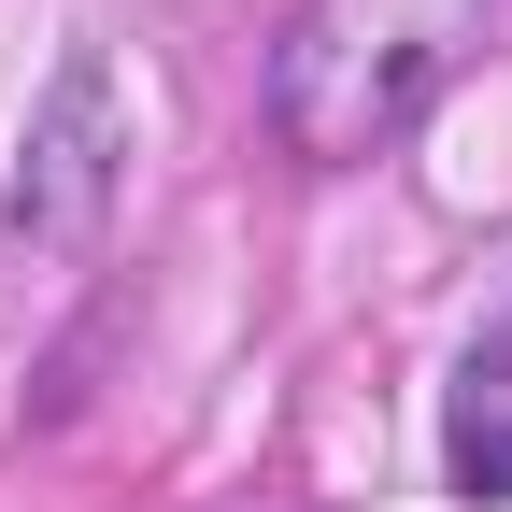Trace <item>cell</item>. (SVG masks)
<instances>
[{
  "label": "cell",
  "instance_id": "1",
  "mask_svg": "<svg viewBox=\"0 0 512 512\" xmlns=\"http://www.w3.org/2000/svg\"><path fill=\"white\" fill-rule=\"evenodd\" d=\"M484 15L498 0H299L285 43H271V128H285V157H313V171L384 157L441 86H456V57L484 43Z\"/></svg>",
  "mask_w": 512,
  "mask_h": 512
},
{
  "label": "cell",
  "instance_id": "2",
  "mask_svg": "<svg viewBox=\"0 0 512 512\" xmlns=\"http://www.w3.org/2000/svg\"><path fill=\"white\" fill-rule=\"evenodd\" d=\"M114 214V57H57V86L15 143V228L29 242H86Z\"/></svg>",
  "mask_w": 512,
  "mask_h": 512
},
{
  "label": "cell",
  "instance_id": "3",
  "mask_svg": "<svg viewBox=\"0 0 512 512\" xmlns=\"http://www.w3.org/2000/svg\"><path fill=\"white\" fill-rule=\"evenodd\" d=\"M441 470L456 498H512V328H484L456 356V413H441Z\"/></svg>",
  "mask_w": 512,
  "mask_h": 512
}]
</instances>
